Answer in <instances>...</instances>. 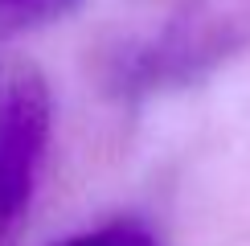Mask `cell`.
<instances>
[{
  "label": "cell",
  "instance_id": "6da1fadb",
  "mask_svg": "<svg viewBox=\"0 0 250 246\" xmlns=\"http://www.w3.org/2000/svg\"><path fill=\"white\" fill-rule=\"evenodd\" d=\"M250 37V0H193L152 41H135L111 66L115 90L148 95L197 82L234 58Z\"/></svg>",
  "mask_w": 250,
  "mask_h": 246
},
{
  "label": "cell",
  "instance_id": "7a4b0ae2",
  "mask_svg": "<svg viewBox=\"0 0 250 246\" xmlns=\"http://www.w3.org/2000/svg\"><path fill=\"white\" fill-rule=\"evenodd\" d=\"M49 115V86L37 70L25 66L0 74V226L13 222L33 197Z\"/></svg>",
  "mask_w": 250,
  "mask_h": 246
},
{
  "label": "cell",
  "instance_id": "3957f363",
  "mask_svg": "<svg viewBox=\"0 0 250 246\" xmlns=\"http://www.w3.org/2000/svg\"><path fill=\"white\" fill-rule=\"evenodd\" d=\"M58 246H156V238L135 222H111V226L82 230L74 238H62Z\"/></svg>",
  "mask_w": 250,
  "mask_h": 246
},
{
  "label": "cell",
  "instance_id": "277c9868",
  "mask_svg": "<svg viewBox=\"0 0 250 246\" xmlns=\"http://www.w3.org/2000/svg\"><path fill=\"white\" fill-rule=\"evenodd\" d=\"M74 0H0V29H21V25H41V20L66 13Z\"/></svg>",
  "mask_w": 250,
  "mask_h": 246
}]
</instances>
